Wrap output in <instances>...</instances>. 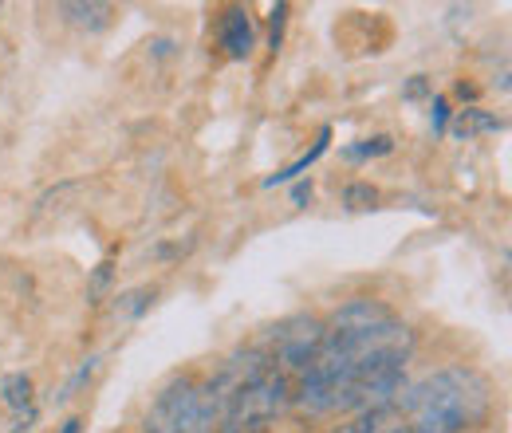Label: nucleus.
Returning a JSON list of instances; mask_svg holds the SVG:
<instances>
[{
	"label": "nucleus",
	"instance_id": "nucleus-6",
	"mask_svg": "<svg viewBox=\"0 0 512 433\" xmlns=\"http://www.w3.org/2000/svg\"><path fill=\"white\" fill-rule=\"evenodd\" d=\"M253 44H256L253 16H249L245 8L225 12V20H221V48H225L233 60H245V56L253 52Z\"/></svg>",
	"mask_w": 512,
	"mask_h": 433
},
{
	"label": "nucleus",
	"instance_id": "nucleus-9",
	"mask_svg": "<svg viewBox=\"0 0 512 433\" xmlns=\"http://www.w3.org/2000/svg\"><path fill=\"white\" fill-rule=\"evenodd\" d=\"M64 433H79V422H67V426H64Z\"/></svg>",
	"mask_w": 512,
	"mask_h": 433
},
{
	"label": "nucleus",
	"instance_id": "nucleus-8",
	"mask_svg": "<svg viewBox=\"0 0 512 433\" xmlns=\"http://www.w3.org/2000/svg\"><path fill=\"white\" fill-rule=\"evenodd\" d=\"M0 394H4V406L8 410H28L32 414V382L24 378V374H8L4 382H0Z\"/></svg>",
	"mask_w": 512,
	"mask_h": 433
},
{
	"label": "nucleus",
	"instance_id": "nucleus-5",
	"mask_svg": "<svg viewBox=\"0 0 512 433\" xmlns=\"http://www.w3.org/2000/svg\"><path fill=\"white\" fill-rule=\"evenodd\" d=\"M320 343H323L320 319H316V315H292V319H280L276 327H268L256 351H260L272 367H280V371L292 378V374H300L316 359Z\"/></svg>",
	"mask_w": 512,
	"mask_h": 433
},
{
	"label": "nucleus",
	"instance_id": "nucleus-2",
	"mask_svg": "<svg viewBox=\"0 0 512 433\" xmlns=\"http://www.w3.org/2000/svg\"><path fill=\"white\" fill-rule=\"evenodd\" d=\"M410 433H473L493 414V382L465 363H449L398 390Z\"/></svg>",
	"mask_w": 512,
	"mask_h": 433
},
{
	"label": "nucleus",
	"instance_id": "nucleus-1",
	"mask_svg": "<svg viewBox=\"0 0 512 433\" xmlns=\"http://www.w3.org/2000/svg\"><path fill=\"white\" fill-rule=\"evenodd\" d=\"M410 355L414 331L386 304L355 296L323 323L316 359L292 378V402L316 418L394 406Z\"/></svg>",
	"mask_w": 512,
	"mask_h": 433
},
{
	"label": "nucleus",
	"instance_id": "nucleus-4",
	"mask_svg": "<svg viewBox=\"0 0 512 433\" xmlns=\"http://www.w3.org/2000/svg\"><path fill=\"white\" fill-rule=\"evenodd\" d=\"M146 433H221V406L209 382L178 374L146 410Z\"/></svg>",
	"mask_w": 512,
	"mask_h": 433
},
{
	"label": "nucleus",
	"instance_id": "nucleus-7",
	"mask_svg": "<svg viewBox=\"0 0 512 433\" xmlns=\"http://www.w3.org/2000/svg\"><path fill=\"white\" fill-rule=\"evenodd\" d=\"M339 433H410V426H406V418L394 406H379V410L355 414Z\"/></svg>",
	"mask_w": 512,
	"mask_h": 433
},
{
	"label": "nucleus",
	"instance_id": "nucleus-3",
	"mask_svg": "<svg viewBox=\"0 0 512 433\" xmlns=\"http://www.w3.org/2000/svg\"><path fill=\"white\" fill-rule=\"evenodd\" d=\"M209 390L221 406V433L268 430L292 406V378L272 367L256 347L229 359L209 378Z\"/></svg>",
	"mask_w": 512,
	"mask_h": 433
}]
</instances>
